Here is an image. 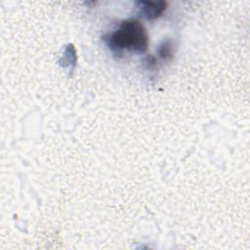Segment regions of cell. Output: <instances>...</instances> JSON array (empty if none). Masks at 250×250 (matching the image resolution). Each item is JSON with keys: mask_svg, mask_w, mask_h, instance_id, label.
Masks as SVG:
<instances>
[{"mask_svg": "<svg viewBox=\"0 0 250 250\" xmlns=\"http://www.w3.org/2000/svg\"><path fill=\"white\" fill-rule=\"evenodd\" d=\"M136 4L149 20L158 18L165 11L167 6V2L165 1H137Z\"/></svg>", "mask_w": 250, "mask_h": 250, "instance_id": "2", "label": "cell"}, {"mask_svg": "<svg viewBox=\"0 0 250 250\" xmlns=\"http://www.w3.org/2000/svg\"><path fill=\"white\" fill-rule=\"evenodd\" d=\"M158 55L165 60L172 58L173 51H172V44L170 41L162 42V44L158 48Z\"/></svg>", "mask_w": 250, "mask_h": 250, "instance_id": "3", "label": "cell"}, {"mask_svg": "<svg viewBox=\"0 0 250 250\" xmlns=\"http://www.w3.org/2000/svg\"><path fill=\"white\" fill-rule=\"evenodd\" d=\"M105 43L115 51L123 49L145 52L148 44V36L143 23L138 20L123 21L118 28L104 37Z\"/></svg>", "mask_w": 250, "mask_h": 250, "instance_id": "1", "label": "cell"}]
</instances>
